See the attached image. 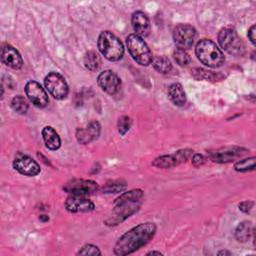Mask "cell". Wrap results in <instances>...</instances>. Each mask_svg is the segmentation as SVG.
Here are the masks:
<instances>
[{
  "instance_id": "8fae6325",
  "label": "cell",
  "mask_w": 256,
  "mask_h": 256,
  "mask_svg": "<svg viewBox=\"0 0 256 256\" xmlns=\"http://www.w3.org/2000/svg\"><path fill=\"white\" fill-rule=\"evenodd\" d=\"M99 186L98 183L93 180H84V179H73L67 182L63 189L67 193L73 195H88L96 192Z\"/></svg>"
},
{
  "instance_id": "e0dca14e",
  "label": "cell",
  "mask_w": 256,
  "mask_h": 256,
  "mask_svg": "<svg viewBox=\"0 0 256 256\" xmlns=\"http://www.w3.org/2000/svg\"><path fill=\"white\" fill-rule=\"evenodd\" d=\"M100 134V124L97 121L90 122L86 128H78L76 137L79 143L87 144L96 139Z\"/></svg>"
},
{
  "instance_id": "2e32d148",
  "label": "cell",
  "mask_w": 256,
  "mask_h": 256,
  "mask_svg": "<svg viewBox=\"0 0 256 256\" xmlns=\"http://www.w3.org/2000/svg\"><path fill=\"white\" fill-rule=\"evenodd\" d=\"M131 23L135 35L145 38L150 33V21L148 16L142 11H135L131 17Z\"/></svg>"
},
{
  "instance_id": "1f68e13d",
  "label": "cell",
  "mask_w": 256,
  "mask_h": 256,
  "mask_svg": "<svg viewBox=\"0 0 256 256\" xmlns=\"http://www.w3.org/2000/svg\"><path fill=\"white\" fill-rule=\"evenodd\" d=\"M253 205L254 203L252 201H243L239 204V209L244 213H248L252 209Z\"/></svg>"
},
{
  "instance_id": "4316f807",
  "label": "cell",
  "mask_w": 256,
  "mask_h": 256,
  "mask_svg": "<svg viewBox=\"0 0 256 256\" xmlns=\"http://www.w3.org/2000/svg\"><path fill=\"white\" fill-rule=\"evenodd\" d=\"M126 188V183L123 181H113L110 184H107L104 188V192L106 193H117L121 192Z\"/></svg>"
},
{
  "instance_id": "44dd1931",
  "label": "cell",
  "mask_w": 256,
  "mask_h": 256,
  "mask_svg": "<svg viewBox=\"0 0 256 256\" xmlns=\"http://www.w3.org/2000/svg\"><path fill=\"white\" fill-rule=\"evenodd\" d=\"M253 234V225L250 221H243L235 229V238L238 242H247Z\"/></svg>"
},
{
  "instance_id": "d6a6232c",
  "label": "cell",
  "mask_w": 256,
  "mask_h": 256,
  "mask_svg": "<svg viewBox=\"0 0 256 256\" xmlns=\"http://www.w3.org/2000/svg\"><path fill=\"white\" fill-rule=\"evenodd\" d=\"M255 33H256V27H255V25L253 24L250 28H249V30H248V38H249V40H250V42L253 44V45H255Z\"/></svg>"
},
{
  "instance_id": "f546056e",
  "label": "cell",
  "mask_w": 256,
  "mask_h": 256,
  "mask_svg": "<svg viewBox=\"0 0 256 256\" xmlns=\"http://www.w3.org/2000/svg\"><path fill=\"white\" fill-rule=\"evenodd\" d=\"M101 252L99 248L92 244L84 245L78 252L77 255H100Z\"/></svg>"
},
{
  "instance_id": "7a4b0ae2",
  "label": "cell",
  "mask_w": 256,
  "mask_h": 256,
  "mask_svg": "<svg viewBox=\"0 0 256 256\" xmlns=\"http://www.w3.org/2000/svg\"><path fill=\"white\" fill-rule=\"evenodd\" d=\"M143 198V191L133 189L121 194L113 203L112 214L105 221L107 225H117L121 223L140 208Z\"/></svg>"
},
{
  "instance_id": "52a82bcc",
  "label": "cell",
  "mask_w": 256,
  "mask_h": 256,
  "mask_svg": "<svg viewBox=\"0 0 256 256\" xmlns=\"http://www.w3.org/2000/svg\"><path fill=\"white\" fill-rule=\"evenodd\" d=\"M44 85L55 99L62 100L68 95V84L65 78L58 72L48 73L44 78Z\"/></svg>"
},
{
  "instance_id": "4fadbf2b",
  "label": "cell",
  "mask_w": 256,
  "mask_h": 256,
  "mask_svg": "<svg viewBox=\"0 0 256 256\" xmlns=\"http://www.w3.org/2000/svg\"><path fill=\"white\" fill-rule=\"evenodd\" d=\"M97 83L101 89L110 94H116L121 87V80L112 70H105L98 75Z\"/></svg>"
},
{
  "instance_id": "4dcf8cb0",
  "label": "cell",
  "mask_w": 256,
  "mask_h": 256,
  "mask_svg": "<svg viewBox=\"0 0 256 256\" xmlns=\"http://www.w3.org/2000/svg\"><path fill=\"white\" fill-rule=\"evenodd\" d=\"M205 163V157L202 154H194L192 157V164L196 167L201 166Z\"/></svg>"
},
{
  "instance_id": "d4e9b609",
  "label": "cell",
  "mask_w": 256,
  "mask_h": 256,
  "mask_svg": "<svg viewBox=\"0 0 256 256\" xmlns=\"http://www.w3.org/2000/svg\"><path fill=\"white\" fill-rule=\"evenodd\" d=\"M234 169L238 172H247V171H252L255 169V157H249L245 158L243 160L238 161L234 165Z\"/></svg>"
},
{
  "instance_id": "836d02e7",
  "label": "cell",
  "mask_w": 256,
  "mask_h": 256,
  "mask_svg": "<svg viewBox=\"0 0 256 256\" xmlns=\"http://www.w3.org/2000/svg\"><path fill=\"white\" fill-rule=\"evenodd\" d=\"M146 255H163V253L160 251H150Z\"/></svg>"
},
{
  "instance_id": "277c9868",
  "label": "cell",
  "mask_w": 256,
  "mask_h": 256,
  "mask_svg": "<svg viewBox=\"0 0 256 256\" xmlns=\"http://www.w3.org/2000/svg\"><path fill=\"white\" fill-rule=\"evenodd\" d=\"M97 45L100 53L109 61H118L123 57V44L118 37L110 31L100 33Z\"/></svg>"
},
{
  "instance_id": "7c38bea8",
  "label": "cell",
  "mask_w": 256,
  "mask_h": 256,
  "mask_svg": "<svg viewBox=\"0 0 256 256\" xmlns=\"http://www.w3.org/2000/svg\"><path fill=\"white\" fill-rule=\"evenodd\" d=\"M13 168L22 175L36 176L41 169L39 164L28 155L19 154L13 161Z\"/></svg>"
},
{
  "instance_id": "5b68a950",
  "label": "cell",
  "mask_w": 256,
  "mask_h": 256,
  "mask_svg": "<svg viewBox=\"0 0 256 256\" xmlns=\"http://www.w3.org/2000/svg\"><path fill=\"white\" fill-rule=\"evenodd\" d=\"M126 45L129 54L138 64L147 66L152 62V53L143 38L130 34L126 38Z\"/></svg>"
},
{
  "instance_id": "f1b7e54d",
  "label": "cell",
  "mask_w": 256,
  "mask_h": 256,
  "mask_svg": "<svg viewBox=\"0 0 256 256\" xmlns=\"http://www.w3.org/2000/svg\"><path fill=\"white\" fill-rule=\"evenodd\" d=\"M193 76L196 79H200V80H213L214 79V74L210 71L204 70V69H200V68H196L193 70Z\"/></svg>"
},
{
  "instance_id": "ba28073f",
  "label": "cell",
  "mask_w": 256,
  "mask_h": 256,
  "mask_svg": "<svg viewBox=\"0 0 256 256\" xmlns=\"http://www.w3.org/2000/svg\"><path fill=\"white\" fill-rule=\"evenodd\" d=\"M197 33L193 26L189 24H178L173 29V39L179 49L187 50L192 47Z\"/></svg>"
},
{
  "instance_id": "30bf717a",
  "label": "cell",
  "mask_w": 256,
  "mask_h": 256,
  "mask_svg": "<svg viewBox=\"0 0 256 256\" xmlns=\"http://www.w3.org/2000/svg\"><path fill=\"white\" fill-rule=\"evenodd\" d=\"M25 93L29 101L38 108H44L49 102L45 89L34 80H30L26 83Z\"/></svg>"
},
{
  "instance_id": "6da1fadb",
  "label": "cell",
  "mask_w": 256,
  "mask_h": 256,
  "mask_svg": "<svg viewBox=\"0 0 256 256\" xmlns=\"http://www.w3.org/2000/svg\"><path fill=\"white\" fill-rule=\"evenodd\" d=\"M156 225L153 222L140 223L125 232L114 246V254L118 256L129 255L145 246L155 235Z\"/></svg>"
},
{
  "instance_id": "603a6c76",
  "label": "cell",
  "mask_w": 256,
  "mask_h": 256,
  "mask_svg": "<svg viewBox=\"0 0 256 256\" xmlns=\"http://www.w3.org/2000/svg\"><path fill=\"white\" fill-rule=\"evenodd\" d=\"M84 65L90 71H97L101 65V59L95 51H87L84 55Z\"/></svg>"
},
{
  "instance_id": "cb8c5ba5",
  "label": "cell",
  "mask_w": 256,
  "mask_h": 256,
  "mask_svg": "<svg viewBox=\"0 0 256 256\" xmlns=\"http://www.w3.org/2000/svg\"><path fill=\"white\" fill-rule=\"evenodd\" d=\"M10 106L15 112H17L19 114H25L28 111V107H29L26 99L20 95L12 98V100L10 102Z\"/></svg>"
},
{
  "instance_id": "5bb4252c",
  "label": "cell",
  "mask_w": 256,
  "mask_h": 256,
  "mask_svg": "<svg viewBox=\"0 0 256 256\" xmlns=\"http://www.w3.org/2000/svg\"><path fill=\"white\" fill-rule=\"evenodd\" d=\"M1 60L6 66L18 70L23 65V59L19 51L8 43L1 45Z\"/></svg>"
},
{
  "instance_id": "9a60e30c",
  "label": "cell",
  "mask_w": 256,
  "mask_h": 256,
  "mask_svg": "<svg viewBox=\"0 0 256 256\" xmlns=\"http://www.w3.org/2000/svg\"><path fill=\"white\" fill-rule=\"evenodd\" d=\"M65 208L72 213L90 212L95 208L94 203L83 195H70L65 200Z\"/></svg>"
},
{
  "instance_id": "484cf974",
  "label": "cell",
  "mask_w": 256,
  "mask_h": 256,
  "mask_svg": "<svg viewBox=\"0 0 256 256\" xmlns=\"http://www.w3.org/2000/svg\"><path fill=\"white\" fill-rule=\"evenodd\" d=\"M173 58L176 61V63L180 66H187L191 63V58L187 54V52L185 50H182V49H179V48L174 50Z\"/></svg>"
},
{
  "instance_id": "ac0fdd59",
  "label": "cell",
  "mask_w": 256,
  "mask_h": 256,
  "mask_svg": "<svg viewBox=\"0 0 256 256\" xmlns=\"http://www.w3.org/2000/svg\"><path fill=\"white\" fill-rule=\"evenodd\" d=\"M246 152V149L233 147V148H226L224 150H219L211 154V160L217 163H227L230 162L240 156H242Z\"/></svg>"
},
{
  "instance_id": "9c48e42d",
  "label": "cell",
  "mask_w": 256,
  "mask_h": 256,
  "mask_svg": "<svg viewBox=\"0 0 256 256\" xmlns=\"http://www.w3.org/2000/svg\"><path fill=\"white\" fill-rule=\"evenodd\" d=\"M192 150L191 149H183V150H179L173 154H169V155H162L158 158H156L152 165L158 168H171L174 166H177L181 163H184L187 161V159L191 156L192 154Z\"/></svg>"
},
{
  "instance_id": "8992f818",
  "label": "cell",
  "mask_w": 256,
  "mask_h": 256,
  "mask_svg": "<svg viewBox=\"0 0 256 256\" xmlns=\"http://www.w3.org/2000/svg\"><path fill=\"white\" fill-rule=\"evenodd\" d=\"M218 43L222 49L234 56L244 54L245 46L237 32L229 27L222 28L218 33Z\"/></svg>"
},
{
  "instance_id": "83f0119b",
  "label": "cell",
  "mask_w": 256,
  "mask_h": 256,
  "mask_svg": "<svg viewBox=\"0 0 256 256\" xmlns=\"http://www.w3.org/2000/svg\"><path fill=\"white\" fill-rule=\"evenodd\" d=\"M117 127H118V132L121 135H125L129 131L130 127H131V119H130V117H128L126 115L120 117L119 120H118Z\"/></svg>"
},
{
  "instance_id": "3957f363",
  "label": "cell",
  "mask_w": 256,
  "mask_h": 256,
  "mask_svg": "<svg viewBox=\"0 0 256 256\" xmlns=\"http://www.w3.org/2000/svg\"><path fill=\"white\" fill-rule=\"evenodd\" d=\"M195 54L202 64L210 68L220 67L225 61L220 48L210 39H201L196 44Z\"/></svg>"
},
{
  "instance_id": "e575fe53",
  "label": "cell",
  "mask_w": 256,
  "mask_h": 256,
  "mask_svg": "<svg viewBox=\"0 0 256 256\" xmlns=\"http://www.w3.org/2000/svg\"><path fill=\"white\" fill-rule=\"evenodd\" d=\"M218 255H231V253L229 251H226V250H222V251H219L217 253Z\"/></svg>"
},
{
  "instance_id": "d6986e66",
  "label": "cell",
  "mask_w": 256,
  "mask_h": 256,
  "mask_svg": "<svg viewBox=\"0 0 256 256\" xmlns=\"http://www.w3.org/2000/svg\"><path fill=\"white\" fill-rule=\"evenodd\" d=\"M42 138L45 146L50 150H57L61 146V139L56 130L51 126H45L42 131Z\"/></svg>"
},
{
  "instance_id": "ffe728a7",
  "label": "cell",
  "mask_w": 256,
  "mask_h": 256,
  "mask_svg": "<svg viewBox=\"0 0 256 256\" xmlns=\"http://www.w3.org/2000/svg\"><path fill=\"white\" fill-rule=\"evenodd\" d=\"M168 97L171 102L176 106H183L186 103V94L183 86L178 83H172L168 87Z\"/></svg>"
},
{
  "instance_id": "7402d4cb",
  "label": "cell",
  "mask_w": 256,
  "mask_h": 256,
  "mask_svg": "<svg viewBox=\"0 0 256 256\" xmlns=\"http://www.w3.org/2000/svg\"><path fill=\"white\" fill-rule=\"evenodd\" d=\"M152 65L156 71L162 74H167L172 69L171 61L166 56H155L152 58Z\"/></svg>"
}]
</instances>
